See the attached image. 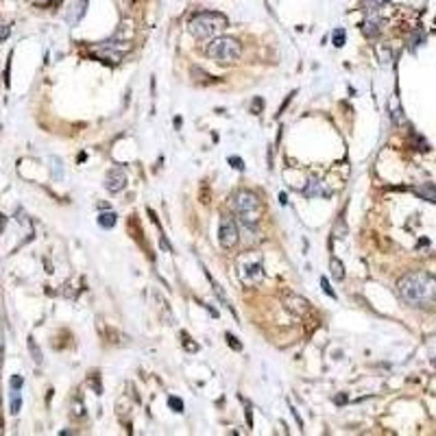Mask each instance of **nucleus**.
Here are the masks:
<instances>
[{"label":"nucleus","instance_id":"14","mask_svg":"<svg viewBox=\"0 0 436 436\" xmlns=\"http://www.w3.org/2000/svg\"><path fill=\"white\" fill-rule=\"evenodd\" d=\"M386 3H388V0H362L360 7L365 11H377V9H382Z\"/></svg>","mask_w":436,"mask_h":436},{"label":"nucleus","instance_id":"13","mask_svg":"<svg viewBox=\"0 0 436 436\" xmlns=\"http://www.w3.org/2000/svg\"><path fill=\"white\" fill-rule=\"evenodd\" d=\"M116 218H118V216H116L114 212H103V214L98 216V225H100V227H105V229H112L114 225H116Z\"/></svg>","mask_w":436,"mask_h":436},{"label":"nucleus","instance_id":"17","mask_svg":"<svg viewBox=\"0 0 436 436\" xmlns=\"http://www.w3.org/2000/svg\"><path fill=\"white\" fill-rule=\"evenodd\" d=\"M20 406H22V399L18 395V390L11 392V414H18L20 412Z\"/></svg>","mask_w":436,"mask_h":436},{"label":"nucleus","instance_id":"3","mask_svg":"<svg viewBox=\"0 0 436 436\" xmlns=\"http://www.w3.org/2000/svg\"><path fill=\"white\" fill-rule=\"evenodd\" d=\"M229 205L234 207V212L242 218V223L246 227H253L258 225L260 216H262V201L258 199L256 192H249V190H236L234 194L229 196Z\"/></svg>","mask_w":436,"mask_h":436},{"label":"nucleus","instance_id":"21","mask_svg":"<svg viewBox=\"0 0 436 436\" xmlns=\"http://www.w3.org/2000/svg\"><path fill=\"white\" fill-rule=\"evenodd\" d=\"M181 338H184V347L188 349V351H196V349H199L196 345H192V343H190V336H188L186 332H181Z\"/></svg>","mask_w":436,"mask_h":436},{"label":"nucleus","instance_id":"28","mask_svg":"<svg viewBox=\"0 0 436 436\" xmlns=\"http://www.w3.org/2000/svg\"><path fill=\"white\" fill-rule=\"evenodd\" d=\"M434 365H436V360H434Z\"/></svg>","mask_w":436,"mask_h":436},{"label":"nucleus","instance_id":"15","mask_svg":"<svg viewBox=\"0 0 436 436\" xmlns=\"http://www.w3.org/2000/svg\"><path fill=\"white\" fill-rule=\"evenodd\" d=\"M332 40H334V46H336V48H343L345 42H347L345 28H336V31H334V35H332Z\"/></svg>","mask_w":436,"mask_h":436},{"label":"nucleus","instance_id":"7","mask_svg":"<svg viewBox=\"0 0 436 436\" xmlns=\"http://www.w3.org/2000/svg\"><path fill=\"white\" fill-rule=\"evenodd\" d=\"M281 303H283V308L295 316H305L310 312V301L297 293H290V290H286V293L281 295Z\"/></svg>","mask_w":436,"mask_h":436},{"label":"nucleus","instance_id":"16","mask_svg":"<svg viewBox=\"0 0 436 436\" xmlns=\"http://www.w3.org/2000/svg\"><path fill=\"white\" fill-rule=\"evenodd\" d=\"M28 349H31V355H33V360L38 362V365H42V351H40V347L35 345V340L33 338H28Z\"/></svg>","mask_w":436,"mask_h":436},{"label":"nucleus","instance_id":"5","mask_svg":"<svg viewBox=\"0 0 436 436\" xmlns=\"http://www.w3.org/2000/svg\"><path fill=\"white\" fill-rule=\"evenodd\" d=\"M238 271L244 283H258L264 277V260L260 253H244L238 260Z\"/></svg>","mask_w":436,"mask_h":436},{"label":"nucleus","instance_id":"25","mask_svg":"<svg viewBox=\"0 0 436 436\" xmlns=\"http://www.w3.org/2000/svg\"><path fill=\"white\" fill-rule=\"evenodd\" d=\"M7 35H9V26H5V28H0V40H5Z\"/></svg>","mask_w":436,"mask_h":436},{"label":"nucleus","instance_id":"10","mask_svg":"<svg viewBox=\"0 0 436 436\" xmlns=\"http://www.w3.org/2000/svg\"><path fill=\"white\" fill-rule=\"evenodd\" d=\"M205 275H207V279H209V281H212V288H214V293L218 295V299H221V303H223V305H225V308H227V310L231 312V314H234V318H238V314H236V310H234V305H231V301L227 299V295H225V290H223V288H221V286H218V283H216V281L212 279V275H209L207 271H205Z\"/></svg>","mask_w":436,"mask_h":436},{"label":"nucleus","instance_id":"1","mask_svg":"<svg viewBox=\"0 0 436 436\" xmlns=\"http://www.w3.org/2000/svg\"><path fill=\"white\" fill-rule=\"evenodd\" d=\"M399 297L414 305V308H423V305H430L436 301V279L430 273L425 271H414L404 275L397 283Z\"/></svg>","mask_w":436,"mask_h":436},{"label":"nucleus","instance_id":"11","mask_svg":"<svg viewBox=\"0 0 436 436\" xmlns=\"http://www.w3.org/2000/svg\"><path fill=\"white\" fill-rule=\"evenodd\" d=\"M380 24H382V20L373 16V18H369L365 24H362V31H365L367 38H377V33H380Z\"/></svg>","mask_w":436,"mask_h":436},{"label":"nucleus","instance_id":"20","mask_svg":"<svg viewBox=\"0 0 436 436\" xmlns=\"http://www.w3.org/2000/svg\"><path fill=\"white\" fill-rule=\"evenodd\" d=\"M227 162H229L231 166H234L236 170H244V162H242V159H240V157H236V155H234V157H229Z\"/></svg>","mask_w":436,"mask_h":436},{"label":"nucleus","instance_id":"6","mask_svg":"<svg viewBox=\"0 0 436 436\" xmlns=\"http://www.w3.org/2000/svg\"><path fill=\"white\" fill-rule=\"evenodd\" d=\"M240 240V231H238V223L231 216H223L221 218V227H218V242L225 249H234Z\"/></svg>","mask_w":436,"mask_h":436},{"label":"nucleus","instance_id":"12","mask_svg":"<svg viewBox=\"0 0 436 436\" xmlns=\"http://www.w3.org/2000/svg\"><path fill=\"white\" fill-rule=\"evenodd\" d=\"M330 268H332V277L336 279V281H343L345 279V266H343V262H340V260L334 258L330 262Z\"/></svg>","mask_w":436,"mask_h":436},{"label":"nucleus","instance_id":"22","mask_svg":"<svg viewBox=\"0 0 436 436\" xmlns=\"http://www.w3.org/2000/svg\"><path fill=\"white\" fill-rule=\"evenodd\" d=\"M9 384H11V390H20V388H22V384H24V380H22L20 375H13Z\"/></svg>","mask_w":436,"mask_h":436},{"label":"nucleus","instance_id":"24","mask_svg":"<svg viewBox=\"0 0 436 436\" xmlns=\"http://www.w3.org/2000/svg\"><path fill=\"white\" fill-rule=\"evenodd\" d=\"M227 343H229V347H234L236 351H240V349H242V345L238 343V338H236V336H231V334H227Z\"/></svg>","mask_w":436,"mask_h":436},{"label":"nucleus","instance_id":"23","mask_svg":"<svg viewBox=\"0 0 436 436\" xmlns=\"http://www.w3.org/2000/svg\"><path fill=\"white\" fill-rule=\"evenodd\" d=\"M321 286H323V290H325V295H330V297H336V293L332 290V286H330V281H327V277H321Z\"/></svg>","mask_w":436,"mask_h":436},{"label":"nucleus","instance_id":"18","mask_svg":"<svg viewBox=\"0 0 436 436\" xmlns=\"http://www.w3.org/2000/svg\"><path fill=\"white\" fill-rule=\"evenodd\" d=\"M262 107H264V100H262V96H256L253 98V103H251V107H249V112L251 114H262Z\"/></svg>","mask_w":436,"mask_h":436},{"label":"nucleus","instance_id":"8","mask_svg":"<svg viewBox=\"0 0 436 436\" xmlns=\"http://www.w3.org/2000/svg\"><path fill=\"white\" fill-rule=\"evenodd\" d=\"M127 186V172L120 168V166H116L107 172V179H105V188L109 192H120L122 188Z\"/></svg>","mask_w":436,"mask_h":436},{"label":"nucleus","instance_id":"19","mask_svg":"<svg viewBox=\"0 0 436 436\" xmlns=\"http://www.w3.org/2000/svg\"><path fill=\"white\" fill-rule=\"evenodd\" d=\"M168 406H170L174 412H184V402H181V399H177V397H170V399H168Z\"/></svg>","mask_w":436,"mask_h":436},{"label":"nucleus","instance_id":"2","mask_svg":"<svg viewBox=\"0 0 436 436\" xmlns=\"http://www.w3.org/2000/svg\"><path fill=\"white\" fill-rule=\"evenodd\" d=\"M225 28H227V18L218 11H201L196 16H192L190 22H188V31H190L194 40L216 38Z\"/></svg>","mask_w":436,"mask_h":436},{"label":"nucleus","instance_id":"4","mask_svg":"<svg viewBox=\"0 0 436 436\" xmlns=\"http://www.w3.org/2000/svg\"><path fill=\"white\" fill-rule=\"evenodd\" d=\"M205 55L209 59H214L218 63H231V61H238L240 55H242V46L240 42L234 38H212V42L207 44L205 48Z\"/></svg>","mask_w":436,"mask_h":436},{"label":"nucleus","instance_id":"26","mask_svg":"<svg viewBox=\"0 0 436 436\" xmlns=\"http://www.w3.org/2000/svg\"><path fill=\"white\" fill-rule=\"evenodd\" d=\"M279 201H281V205H286V203H288V196L281 192V194H279Z\"/></svg>","mask_w":436,"mask_h":436},{"label":"nucleus","instance_id":"27","mask_svg":"<svg viewBox=\"0 0 436 436\" xmlns=\"http://www.w3.org/2000/svg\"><path fill=\"white\" fill-rule=\"evenodd\" d=\"M5 223H7V218H5L3 214H0V231H3V229H5Z\"/></svg>","mask_w":436,"mask_h":436},{"label":"nucleus","instance_id":"9","mask_svg":"<svg viewBox=\"0 0 436 436\" xmlns=\"http://www.w3.org/2000/svg\"><path fill=\"white\" fill-rule=\"evenodd\" d=\"M412 192L417 194V196H421L423 201H432V203H436V186H434V184L417 186V188H412Z\"/></svg>","mask_w":436,"mask_h":436}]
</instances>
